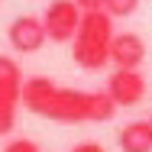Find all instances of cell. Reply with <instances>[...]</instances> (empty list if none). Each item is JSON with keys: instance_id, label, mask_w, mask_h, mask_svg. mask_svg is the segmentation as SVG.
Listing matches in <instances>:
<instances>
[{"instance_id": "1", "label": "cell", "mask_w": 152, "mask_h": 152, "mask_svg": "<svg viewBox=\"0 0 152 152\" xmlns=\"http://www.w3.org/2000/svg\"><path fill=\"white\" fill-rule=\"evenodd\" d=\"M23 107L55 123H107L117 117V104L104 91L61 88L45 75H29L23 81Z\"/></svg>"}, {"instance_id": "2", "label": "cell", "mask_w": 152, "mask_h": 152, "mask_svg": "<svg viewBox=\"0 0 152 152\" xmlns=\"http://www.w3.org/2000/svg\"><path fill=\"white\" fill-rule=\"evenodd\" d=\"M113 16H107L104 10L97 13H84L81 16V26L71 39V58L78 68L84 71H100L107 68L110 61V42H113Z\"/></svg>"}, {"instance_id": "3", "label": "cell", "mask_w": 152, "mask_h": 152, "mask_svg": "<svg viewBox=\"0 0 152 152\" xmlns=\"http://www.w3.org/2000/svg\"><path fill=\"white\" fill-rule=\"evenodd\" d=\"M23 68L10 55H0V136H10L16 126V110L23 104Z\"/></svg>"}, {"instance_id": "4", "label": "cell", "mask_w": 152, "mask_h": 152, "mask_svg": "<svg viewBox=\"0 0 152 152\" xmlns=\"http://www.w3.org/2000/svg\"><path fill=\"white\" fill-rule=\"evenodd\" d=\"M81 10L75 0H52L42 13V26H45V36L52 42H71L75 32L81 26Z\"/></svg>"}, {"instance_id": "5", "label": "cell", "mask_w": 152, "mask_h": 152, "mask_svg": "<svg viewBox=\"0 0 152 152\" xmlns=\"http://www.w3.org/2000/svg\"><path fill=\"white\" fill-rule=\"evenodd\" d=\"M7 39H10V49H13V52L29 55V52H39V49L45 45L49 36H45V26H42L39 16L23 13V16H16V20L7 26Z\"/></svg>"}, {"instance_id": "6", "label": "cell", "mask_w": 152, "mask_h": 152, "mask_svg": "<svg viewBox=\"0 0 152 152\" xmlns=\"http://www.w3.org/2000/svg\"><path fill=\"white\" fill-rule=\"evenodd\" d=\"M104 91L110 94V100L117 107H136L142 97H146V78L142 71H126V68H117L110 78H107V88Z\"/></svg>"}, {"instance_id": "7", "label": "cell", "mask_w": 152, "mask_h": 152, "mask_svg": "<svg viewBox=\"0 0 152 152\" xmlns=\"http://www.w3.org/2000/svg\"><path fill=\"white\" fill-rule=\"evenodd\" d=\"M146 58V42L142 36L136 32H117L113 42H110V61L117 68H126V71H139V65Z\"/></svg>"}, {"instance_id": "8", "label": "cell", "mask_w": 152, "mask_h": 152, "mask_svg": "<svg viewBox=\"0 0 152 152\" xmlns=\"http://www.w3.org/2000/svg\"><path fill=\"white\" fill-rule=\"evenodd\" d=\"M120 149L123 152H152V123L129 120L120 129Z\"/></svg>"}, {"instance_id": "9", "label": "cell", "mask_w": 152, "mask_h": 152, "mask_svg": "<svg viewBox=\"0 0 152 152\" xmlns=\"http://www.w3.org/2000/svg\"><path fill=\"white\" fill-rule=\"evenodd\" d=\"M136 10H139V0H107L104 3L107 16H133Z\"/></svg>"}, {"instance_id": "10", "label": "cell", "mask_w": 152, "mask_h": 152, "mask_svg": "<svg viewBox=\"0 0 152 152\" xmlns=\"http://www.w3.org/2000/svg\"><path fill=\"white\" fill-rule=\"evenodd\" d=\"M0 152H42V149H39V142H32L26 136H16V139H10Z\"/></svg>"}, {"instance_id": "11", "label": "cell", "mask_w": 152, "mask_h": 152, "mask_svg": "<svg viewBox=\"0 0 152 152\" xmlns=\"http://www.w3.org/2000/svg\"><path fill=\"white\" fill-rule=\"evenodd\" d=\"M78 3V10L81 13H97V10H104V3L107 0H75Z\"/></svg>"}, {"instance_id": "12", "label": "cell", "mask_w": 152, "mask_h": 152, "mask_svg": "<svg viewBox=\"0 0 152 152\" xmlns=\"http://www.w3.org/2000/svg\"><path fill=\"white\" fill-rule=\"evenodd\" d=\"M71 152H107V149H104L100 142H94V139H88V142H78V146H75Z\"/></svg>"}, {"instance_id": "13", "label": "cell", "mask_w": 152, "mask_h": 152, "mask_svg": "<svg viewBox=\"0 0 152 152\" xmlns=\"http://www.w3.org/2000/svg\"><path fill=\"white\" fill-rule=\"evenodd\" d=\"M149 123H152V117H149Z\"/></svg>"}]
</instances>
